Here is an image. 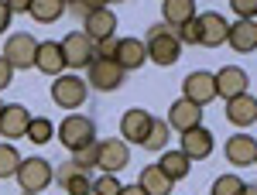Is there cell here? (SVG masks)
<instances>
[{
  "mask_svg": "<svg viewBox=\"0 0 257 195\" xmlns=\"http://www.w3.org/2000/svg\"><path fill=\"white\" fill-rule=\"evenodd\" d=\"M144 45H148V62H158L161 69H168V65H175L182 59V41H178L172 24H155L148 31Z\"/></svg>",
  "mask_w": 257,
  "mask_h": 195,
  "instance_id": "cell-1",
  "label": "cell"
},
{
  "mask_svg": "<svg viewBox=\"0 0 257 195\" xmlns=\"http://www.w3.org/2000/svg\"><path fill=\"white\" fill-rule=\"evenodd\" d=\"M89 72H86V82L93 86V89H99V93H113V89H120L123 86V65H120L117 59H110V55H96V59L86 65Z\"/></svg>",
  "mask_w": 257,
  "mask_h": 195,
  "instance_id": "cell-2",
  "label": "cell"
},
{
  "mask_svg": "<svg viewBox=\"0 0 257 195\" xmlns=\"http://www.w3.org/2000/svg\"><path fill=\"white\" fill-rule=\"evenodd\" d=\"M14 178H18V185L24 192H41V188H48V185L55 181V168H52V161H45V157H21Z\"/></svg>",
  "mask_w": 257,
  "mask_h": 195,
  "instance_id": "cell-3",
  "label": "cell"
},
{
  "mask_svg": "<svg viewBox=\"0 0 257 195\" xmlns=\"http://www.w3.org/2000/svg\"><path fill=\"white\" fill-rule=\"evenodd\" d=\"M59 140H62V147L79 151V147H86V144L96 140V123L89 117H82V113H69V117L59 123Z\"/></svg>",
  "mask_w": 257,
  "mask_h": 195,
  "instance_id": "cell-4",
  "label": "cell"
},
{
  "mask_svg": "<svg viewBox=\"0 0 257 195\" xmlns=\"http://www.w3.org/2000/svg\"><path fill=\"white\" fill-rule=\"evenodd\" d=\"M89 96V82H82L79 76H55L52 82V99L62 110H79Z\"/></svg>",
  "mask_w": 257,
  "mask_h": 195,
  "instance_id": "cell-5",
  "label": "cell"
},
{
  "mask_svg": "<svg viewBox=\"0 0 257 195\" xmlns=\"http://www.w3.org/2000/svg\"><path fill=\"white\" fill-rule=\"evenodd\" d=\"M62 55H65V69H82L96 59V41L86 31H72L62 38Z\"/></svg>",
  "mask_w": 257,
  "mask_h": 195,
  "instance_id": "cell-6",
  "label": "cell"
},
{
  "mask_svg": "<svg viewBox=\"0 0 257 195\" xmlns=\"http://www.w3.org/2000/svg\"><path fill=\"white\" fill-rule=\"evenodd\" d=\"M35 55H38V41L28 31H18V35H11L4 41V59L14 69H35Z\"/></svg>",
  "mask_w": 257,
  "mask_h": 195,
  "instance_id": "cell-7",
  "label": "cell"
},
{
  "mask_svg": "<svg viewBox=\"0 0 257 195\" xmlns=\"http://www.w3.org/2000/svg\"><path fill=\"white\" fill-rule=\"evenodd\" d=\"M199 21V45L206 48H219L226 45V35H230V21L216 14V11H206V14H196Z\"/></svg>",
  "mask_w": 257,
  "mask_h": 195,
  "instance_id": "cell-8",
  "label": "cell"
},
{
  "mask_svg": "<svg viewBox=\"0 0 257 195\" xmlns=\"http://www.w3.org/2000/svg\"><path fill=\"white\" fill-rule=\"evenodd\" d=\"M182 96L199 103V106H206V103H213L216 99V79L213 72H189V76L182 79Z\"/></svg>",
  "mask_w": 257,
  "mask_h": 195,
  "instance_id": "cell-9",
  "label": "cell"
},
{
  "mask_svg": "<svg viewBox=\"0 0 257 195\" xmlns=\"http://www.w3.org/2000/svg\"><path fill=\"white\" fill-rule=\"evenodd\" d=\"M131 164V147H127V140H117V137H110V140H99V157H96V168L99 171H123Z\"/></svg>",
  "mask_w": 257,
  "mask_h": 195,
  "instance_id": "cell-10",
  "label": "cell"
},
{
  "mask_svg": "<svg viewBox=\"0 0 257 195\" xmlns=\"http://www.w3.org/2000/svg\"><path fill=\"white\" fill-rule=\"evenodd\" d=\"M202 123V106L199 103H192V99H175L172 106H168V127L172 130H178V134H185V130H192V127H199Z\"/></svg>",
  "mask_w": 257,
  "mask_h": 195,
  "instance_id": "cell-11",
  "label": "cell"
},
{
  "mask_svg": "<svg viewBox=\"0 0 257 195\" xmlns=\"http://www.w3.org/2000/svg\"><path fill=\"white\" fill-rule=\"evenodd\" d=\"M55 181L65 188V195H93V178H89V171L76 168L72 161H65V164L55 168Z\"/></svg>",
  "mask_w": 257,
  "mask_h": 195,
  "instance_id": "cell-12",
  "label": "cell"
},
{
  "mask_svg": "<svg viewBox=\"0 0 257 195\" xmlns=\"http://www.w3.org/2000/svg\"><path fill=\"white\" fill-rule=\"evenodd\" d=\"M151 113L148 110H141V106H134V110H127L123 117H120V137L127 140V144H144V137H148V130H151Z\"/></svg>",
  "mask_w": 257,
  "mask_h": 195,
  "instance_id": "cell-13",
  "label": "cell"
},
{
  "mask_svg": "<svg viewBox=\"0 0 257 195\" xmlns=\"http://www.w3.org/2000/svg\"><path fill=\"white\" fill-rule=\"evenodd\" d=\"M213 79H216V96H223V99H233L240 93H247V82H250V76L240 65H223L219 72H213Z\"/></svg>",
  "mask_w": 257,
  "mask_h": 195,
  "instance_id": "cell-14",
  "label": "cell"
},
{
  "mask_svg": "<svg viewBox=\"0 0 257 195\" xmlns=\"http://www.w3.org/2000/svg\"><path fill=\"white\" fill-rule=\"evenodd\" d=\"M223 154H226V161H230V164L247 168V164H254V157H257V140L250 134H233V137H226Z\"/></svg>",
  "mask_w": 257,
  "mask_h": 195,
  "instance_id": "cell-15",
  "label": "cell"
},
{
  "mask_svg": "<svg viewBox=\"0 0 257 195\" xmlns=\"http://www.w3.org/2000/svg\"><path fill=\"white\" fill-rule=\"evenodd\" d=\"M82 31L93 41L113 38V31H117V14H113L110 7H96V11H89V14L82 18Z\"/></svg>",
  "mask_w": 257,
  "mask_h": 195,
  "instance_id": "cell-16",
  "label": "cell"
},
{
  "mask_svg": "<svg viewBox=\"0 0 257 195\" xmlns=\"http://www.w3.org/2000/svg\"><path fill=\"white\" fill-rule=\"evenodd\" d=\"M213 147H216V137H213V130H206L202 123L182 134V151L192 157V161H202V157H209V154H213Z\"/></svg>",
  "mask_w": 257,
  "mask_h": 195,
  "instance_id": "cell-17",
  "label": "cell"
},
{
  "mask_svg": "<svg viewBox=\"0 0 257 195\" xmlns=\"http://www.w3.org/2000/svg\"><path fill=\"white\" fill-rule=\"evenodd\" d=\"M35 69L45 76H62L65 69V55H62V41H38V55H35Z\"/></svg>",
  "mask_w": 257,
  "mask_h": 195,
  "instance_id": "cell-18",
  "label": "cell"
},
{
  "mask_svg": "<svg viewBox=\"0 0 257 195\" xmlns=\"http://www.w3.org/2000/svg\"><path fill=\"white\" fill-rule=\"evenodd\" d=\"M226 41H230V48H233V52H240V55L254 52V48H257V21H254V18L233 21V24H230V35H226Z\"/></svg>",
  "mask_w": 257,
  "mask_h": 195,
  "instance_id": "cell-19",
  "label": "cell"
},
{
  "mask_svg": "<svg viewBox=\"0 0 257 195\" xmlns=\"http://www.w3.org/2000/svg\"><path fill=\"white\" fill-rule=\"evenodd\" d=\"M28 123H31V113H28L21 103H7V106L0 110V134L11 137V140L28 134Z\"/></svg>",
  "mask_w": 257,
  "mask_h": 195,
  "instance_id": "cell-20",
  "label": "cell"
},
{
  "mask_svg": "<svg viewBox=\"0 0 257 195\" xmlns=\"http://www.w3.org/2000/svg\"><path fill=\"white\" fill-rule=\"evenodd\" d=\"M226 120L233 123V127H250L257 120V99L250 96V93H240V96L226 99Z\"/></svg>",
  "mask_w": 257,
  "mask_h": 195,
  "instance_id": "cell-21",
  "label": "cell"
},
{
  "mask_svg": "<svg viewBox=\"0 0 257 195\" xmlns=\"http://www.w3.org/2000/svg\"><path fill=\"white\" fill-rule=\"evenodd\" d=\"M113 59L123 65V72H134V69H141V65L148 62V45L138 41V38H120Z\"/></svg>",
  "mask_w": 257,
  "mask_h": 195,
  "instance_id": "cell-22",
  "label": "cell"
},
{
  "mask_svg": "<svg viewBox=\"0 0 257 195\" xmlns=\"http://www.w3.org/2000/svg\"><path fill=\"white\" fill-rule=\"evenodd\" d=\"M158 168L172 178V181H178V178H185L189 171H192V157L185 154V151H168V147H165V151H161Z\"/></svg>",
  "mask_w": 257,
  "mask_h": 195,
  "instance_id": "cell-23",
  "label": "cell"
},
{
  "mask_svg": "<svg viewBox=\"0 0 257 195\" xmlns=\"http://www.w3.org/2000/svg\"><path fill=\"white\" fill-rule=\"evenodd\" d=\"M161 11H165V24L178 28L196 18V0H161Z\"/></svg>",
  "mask_w": 257,
  "mask_h": 195,
  "instance_id": "cell-24",
  "label": "cell"
},
{
  "mask_svg": "<svg viewBox=\"0 0 257 195\" xmlns=\"http://www.w3.org/2000/svg\"><path fill=\"white\" fill-rule=\"evenodd\" d=\"M141 185H144V192H148V195H168L175 181L165 175L158 164H148V168L141 171Z\"/></svg>",
  "mask_w": 257,
  "mask_h": 195,
  "instance_id": "cell-25",
  "label": "cell"
},
{
  "mask_svg": "<svg viewBox=\"0 0 257 195\" xmlns=\"http://www.w3.org/2000/svg\"><path fill=\"white\" fill-rule=\"evenodd\" d=\"M168 137H172V127H168V120L155 117L151 120V130H148V137H144V151H151V154H161L165 147H168Z\"/></svg>",
  "mask_w": 257,
  "mask_h": 195,
  "instance_id": "cell-26",
  "label": "cell"
},
{
  "mask_svg": "<svg viewBox=\"0 0 257 195\" xmlns=\"http://www.w3.org/2000/svg\"><path fill=\"white\" fill-rule=\"evenodd\" d=\"M28 14L38 21V24H52V21H59L65 14V0H31Z\"/></svg>",
  "mask_w": 257,
  "mask_h": 195,
  "instance_id": "cell-27",
  "label": "cell"
},
{
  "mask_svg": "<svg viewBox=\"0 0 257 195\" xmlns=\"http://www.w3.org/2000/svg\"><path fill=\"white\" fill-rule=\"evenodd\" d=\"M28 140L31 144H48L52 137H55V127H52V120L48 117H31V123H28Z\"/></svg>",
  "mask_w": 257,
  "mask_h": 195,
  "instance_id": "cell-28",
  "label": "cell"
},
{
  "mask_svg": "<svg viewBox=\"0 0 257 195\" xmlns=\"http://www.w3.org/2000/svg\"><path fill=\"white\" fill-rule=\"evenodd\" d=\"M18 164H21V154L14 144H0V178H14L18 175Z\"/></svg>",
  "mask_w": 257,
  "mask_h": 195,
  "instance_id": "cell-29",
  "label": "cell"
},
{
  "mask_svg": "<svg viewBox=\"0 0 257 195\" xmlns=\"http://www.w3.org/2000/svg\"><path fill=\"white\" fill-rule=\"evenodd\" d=\"M96 157H99V140H93V144H86L79 151H72V164L82 168V171H93L96 168Z\"/></svg>",
  "mask_w": 257,
  "mask_h": 195,
  "instance_id": "cell-30",
  "label": "cell"
},
{
  "mask_svg": "<svg viewBox=\"0 0 257 195\" xmlns=\"http://www.w3.org/2000/svg\"><path fill=\"white\" fill-rule=\"evenodd\" d=\"M243 178L240 175H219L216 181H213V192L209 195H243Z\"/></svg>",
  "mask_w": 257,
  "mask_h": 195,
  "instance_id": "cell-31",
  "label": "cell"
},
{
  "mask_svg": "<svg viewBox=\"0 0 257 195\" xmlns=\"http://www.w3.org/2000/svg\"><path fill=\"white\" fill-rule=\"evenodd\" d=\"M120 178L113 175V171H103V175L93 181V195H120Z\"/></svg>",
  "mask_w": 257,
  "mask_h": 195,
  "instance_id": "cell-32",
  "label": "cell"
},
{
  "mask_svg": "<svg viewBox=\"0 0 257 195\" xmlns=\"http://www.w3.org/2000/svg\"><path fill=\"white\" fill-rule=\"evenodd\" d=\"M175 35H178L182 45H199V21L192 18V21H185V24H178Z\"/></svg>",
  "mask_w": 257,
  "mask_h": 195,
  "instance_id": "cell-33",
  "label": "cell"
},
{
  "mask_svg": "<svg viewBox=\"0 0 257 195\" xmlns=\"http://www.w3.org/2000/svg\"><path fill=\"white\" fill-rule=\"evenodd\" d=\"M65 7H72L76 18H86V14L96 11V7H110V0H72V4H65Z\"/></svg>",
  "mask_w": 257,
  "mask_h": 195,
  "instance_id": "cell-34",
  "label": "cell"
},
{
  "mask_svg": "<svg viewBox=\"0 0 257 195\" xmlns=\"http://www.w3.org/2000/svg\"><path fill=\"white\" fill-rule=\"evenodd\" d=\"M237 18H257V0H230Z\"/></svg>",
  "mask_w": 257,
  "mask_h": 195,
  "instance_id": "cell-35",
  "label": "cell"
},
{
  "mask_svg": "<svg viewBox=\"0 0 257 195\" xmlns=\"http://www.w3.org/2000/svg\"><path fill=\"white\" fill-rule=\"evenodd\" d=\"M11 82H14V65H11V62L0 55V93H4Z\"/></svg>",
  "mask_w": 257,
  "mask_h": 195,
  "instance_id": "cell-36",
  "label": "cell"
},
{
  "mask_svg": "<svg viewBox=\"0 0 257 195\" xmlns=\"http://www.w3.org/2000/svg\"><path fill=\"white\" fill-rule=\"evenodd\" d=\"M113 52H117V38H103V41H96V55H110V59H113Z\"/></svg>",
  "mask_w": 257,
  "mask_h": 195,
  "instance_id": "cell-37",
  "label": "cell"
},
{
  "mask_svg": "<svg viewBox=\"0 0 257 195\" xmlns=\"http://www.w3.org/2000/svg\"><path fill=\"white\" fill-rule=\"evenodd\" d=\"M11 18H14V14H11V7H7V0H0V35H4V31L11 28Z\"/></svg>",
  "mask_w": 257,
  "mask_h": 195,
  "instance_id": "cell-38",
  "label": "cell"
},
{
  "mask_svg": "<svg viewBox=\"0 0 257 195\" xmlns=\"http://www.w3.org/2000/svg\"><path fill=\"white\" fill-rule=\"evenodd\" d=\"M7 7H11V14H28L31 0H7Z\"/></svg>",
  "mask_w": 257,
  "mask_h": 195,
  "instance_id": "cell-39",
  "label": "cell"
},
{
  "mask_svg": "<svg viewBox=\"0 0 257 195\" xmlns=\"http://www.w3.org/2000/svg\"><path fill=\"white\" fill-rule=\"evenodd\" d=\"M120 195H148V192H144V185H141V181H134V185H123Z\"/></svg>",
  "mask_w": 257,
  "mask_h": 195,
  "instance_id": "cell-40",
  "label": "cell"
},
{
  "mask_svg": "<svg viewBox=\"0 0 257 195\" xmlns=\"http://www.w3.org/2000/svg\"><path fill=\"white\" fill-rule=\"evenodd\" d=\"M243 195H257V185H243Z\"/></svg>",
  "mask_w": 257,
  "mask_h": 195,
  "instance_id": "cell-41",
  "label": "cell"
},
{
  "mask_svg": "<svg viewBox=\"0 0 257 195\" xmlns=\"http://www.w3.org/2000/svg\"><path fill=\"white\" fill-rule=\"evenodd\" d=\"M24 195H38V192H24Z\"/></svg>",
  "mask_w": 257,
  "mask_h": 195,
  "instance_id": "cell-42",
  "label": "cell"
},
{
  "mask_svg": "<svg viewBox=\"0 0 257 195\" xmlns=\"http://www.w3.org/2000/svg\"><path fill=\"white\" fill-rule=\"evenodd\" d=\"M110 4H117V0H110Z\"/></svg>",
  "mask_w": 257,
  "mask_h": 195,
  "instance_id": "cell-43",
  "label": "cell"
},
{
  "mask_svg": "<svg viewBox=\"0 0 257 195\" xmlns=\"http://www.w3.org/2000/svg\"><path fill=\"white\" fill-rule=\"evenodd\" d=\"M65 4H72V0H65Z\"/></svg>",
  "mask_w": 257,
  "mask_h": 195,
  "instance_id": "cell-44",
  "label": "cell"
},
{
  "mask_svg": "<svg viewBox=\"0 0 257 195\" xmlns=\"http://www.w3.org/2000/svg\"><path fill=\"white\" fill-rule=\"evenodd\" d=\"M254 164H257V157H254Z\"/></svg>",
  "mask_w": 257,
  "mask_h": 195,
  "instance_id": "cell-45",
  "label": "cell"
},
{
  "mask_svg": "<svg viewBox=\"0 0 257 195\" xmlns=\"http://www.w3.org/2000/svg\"><path fill=\"white\" fill-rule=\"evenodd\" d=\"M0 110H4V106H0Z\"/></svg>",
  "mask_w": 257,
  "mask_h": 195,
  "instance_id": "cell-46",
  "label": "cell"
},
{
  "mask_svg": "<svg viewBox=\"0 0 257 195\" xmlns=\"http://www.w3.org/2000/svg\"><path fill=\"white\" fill-rule=\"evenodd\" d=\"M254 21H257V18H254Z\"/></svg>",
  "mask_w": 257,
  "mask_h": 195,
  "instance_id": "cell-47",
  "label": "cell"
}]
</instances>
